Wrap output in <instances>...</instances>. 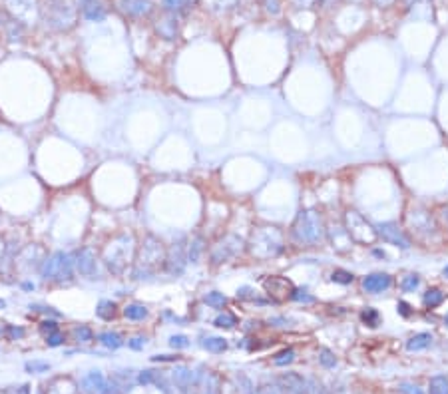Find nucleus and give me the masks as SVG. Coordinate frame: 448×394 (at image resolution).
<instances>
[{"mask_svg": "<svg viewBox=\"0 0 448 394\" xmlns=\"http://www.w3.org/2000/svg\"><path fill=\"white\" fill-rule=\"evenodd\" d=\"M163 265H165L163 243L154 235H145L140 245V251L136 255V261H134V279L154 277Z\"/></svg>", "mask_w": 448, "mask_h": 394, "instance_id": "nucleus-1", "label": "nucleus"}, {"mask_svg": "<svg viewBox=\"0 0 448 394\" xmlns=\"http://www.w3.org/2000/svg\"><path fill=\"white\" fill-rule=\"evenodd\" d=\"M293 237L301 245H317L325 237L323 217L315 209L299 211L295 223H293Z\"/></svg>", "mask_w": 448, "mask_h": 394, "instance_id": "nucleus-2", "label": "nucleus"}, {"mask_svg": "<svg viewBox=\"0 0 448 394\" xmlns=\"http://www.w3.org/2000/svg\"><path fill=\"white\" fill-rule=\"evenodd\" d=\"M283 235L277 227H257L251 235L249 251L255 259H271L283 251Z\"/></svg>", "mask_w": 448, "mask_h": 394, "instance_id": "nucleus-3", "label": "nucleus"}, {"mask_svg": "<svg viewBox=\"0 0 448 394\" xmlns=\"http://www.w3.org/2000/svg\"><path fill=\"white\" fill-rule=\"evenodd\" d=\"M72 275H74L72 255L64 253V251L52 253L40 265V277L50 283H68L72 281Z\"/></svg>", "mask_w": 448, "mask_h": 394, "instance_id": "nucleus-4", "label": "nucleus"}, {"mask_svg": "<svg viewBox=\"0 0 448 394\" xmlns=\"http://www.w3.org/2000/svg\"><path fill=\"white\" fill-rule=\"evenodd\" d=\"M132 235H118L114 241H110V245L104 251V261L106 267H108L114 275L124 273V269L127 267L132 257Z\"/></svg>", "mask_w": 448, "mask_h": 394, "instance_id": "nucleus-5", "label": "nucleus"}, {"mask_svg": "<svg viewBox=\"0 0 448 394\" xmlns=\"http://www.w3.org/2000/svg\"><path fill=\"white\" fill-rule=\"evenodd\" d=\"M345 223H347L345 225L347 235L353 241H357V243H360V245H371V243H375V239L378 237L376 229H373V225L360 213H357V211H347Z\"/></svg>", "mask_w": 448, "mask_h": 394, "instance_id": "nucleus-6", "label": "nucleus"}, {"mask_svg": "<svg viewBox=\"0 0 448 394\" xmlns=\"http://www.w3.org/2000/svg\"><path fill=\"white\" fill-rule=\"evenodd\" d=\"M187 265V245L185 239H178L174 241V245L169 247V251H165V265L163 269L172 275V277H179L185 271Z\"/></svg>", "mask_w": 448, "mask_h": 394, "instance_id": "nucleus-7", "label": "nucleus"}, {"mask_svg": "<svg viewBox=\"0 0 448 394\" xmlns=\"http://www.w3.org/2000/svg\"><path fill=\"white\" fill-rule=\"evenodd\" d=\"M72 263H74V271L82 277L94 279L98 273V265H96V253L90 247H80L72 253Z\"/></svg>", "mask_w": 448, "mask_h": 394, "instance_id": "nucleus-8", "label": "nucleus"}, {"mask_svg": "<svg viewBox=\"0 0 448 394\" xmlns=\"http://www.w3.org/2000/svg\"><path fill=\"white\" fill-rule=\"evenodd\" d=\"M239 247H241V239H239L237 235H227V237H223L219 243L213 247V251H211V263H213V265H219V263L229 261L231 257L237 255Z\"/></svg>", "mask_w": 448, "mask_h": 394, "instance_id": "nucleus-9", "label": "nucleus"}, {"mask_svg": "<svg viewBox=\"0 0 448 394\" xmlns=\"http://www.w3.org/2000/svg\"><path fill=\"white\" fill-rule=\"evenodd\" d=\"M263 289L267 291V295L277 301V303H283L287 299H291L295 287H293V283L285 277H267L263 281Z\"/></svg>", "mask_w": 448, "mask_h": 394, "instance_id": "nucleus-10", "label": "nucleus"}, {"mask_svg": "<svg viewBox=\"0 0 448 394\" xmlns=\"http://www.w3.org/2000/svg\"><path fill=\"white\" fill-rule=\"evenodd\" d=\"M376 229H378L376 235H380L382 239L387 241V243H391V245H394V247H400V249H409V247H411L409 237L404 235L394 223H380Z\"/></svg>", "mask_w": 448, "mask_h": 394, "instance_id": "nucleus-11", "label": "nucleus"}, {"mask_svg": "<svg viewBox=\"0 0 448 394\" xmlns=\"http://www.w3.org/2000/svg\"><path fill=\"white\" fill-rule=\"evenodd\" d=\"M391 275L387 273H373V275H367L365 279H362V289H365V293H371V295H378L382 291H387L391 287Z\"/></svg>", "mask_w": 448, "mask_h": 394, "instance_id": "nucleus-12", "label": "nucleus"}, {"mask_svg": "<svg viewBox=\"0 0 448 394\" xmlns=\"http://www.w3.org/2000/svg\"><path fill=\"white\" fill-rule=\"evenodd\" d=\"M82 12L88 20L100 22L106 16V8L102 4V0H82Z\"/></svg>", "mask_w": 448, "mask_h": 394, "instance_id": "nucleus-13", "label": "nucleus"}, {"mask_svg": "<svg viewBox=\"0 0 448 394\" xmlns=\"http://www.w3.org/2000/svg\"><path fill=\"white\" fill-rule=\"evenodd\" d=\"M46 394H78V386L70 378H54L46 384Z\"/></svg>", "mask_w": 448, "mask_h": 394, "instance_id": "nucleus-14", "label": "nucleus"}, {"mask_svg": "<svg viewBox=\"0 0 448 394\" xmlns=\"http://www.w3.org/2000/svg\"><path fill=\"white\" fill-rule=\"evenodd\" d=\"M104 386H106V380L102 376V372H98V370L88 372V375L82 378V388L86 392H102Z\"/></svg>", "mask_w": 448, "mask_h": 394, "instance_id": "nucleus-15", "label": "nucleus"}, {"mask_svg": "<svg viewBox=\"0 0 448 394\" xmlns=\"http://www.w3.org/2000/svg\"><path fill=\"white\" fill-rule=\"evenodd\" d=\"M149 2L147 0H122V10L132 14V16H142L149 12Z\"/></svg>", "mask_w": 448, "mask_h": 394, "instance_id": "nucleus-16", "label": "nucleus"}, {"mask_svg": "<svg viewBox=\"0 0 448 394\" xmlns=\"http://www.w3.org/2000/svg\"><path fill=\"white\" fill-rule=\"evenodd\" d=\"M124 317L130 321H143L147 317V309L140 303H130L124 306Z\"/></svg>", "mask_w": 448, "mask_h": 394, "instance_id": "nucleus-17", "label": "nucleus"}, {"mask_svg": "<svg viewBox=\"0 0 448 394\" xmlns=\"http://www.w3.org/2000/svg\"><path fill=\"white\" fill-rule=\"evenodd\" d=\"M116 309H118V306H116L114 301H100L98 306H96V315L102 321H112L116 317V313H118Z\"/></svg>", "mask_w": 448, "mask_h": 394, "instance_id": "nucleus-18", "label": "nucleus"}, {"mask_svg": "<svg viewBox=\"0 0 448 394\" xmlns=\"http://www.w3.org/2000/svg\"><path fill=\"white\" fill-rule=\"evenodd\" d=\"M98 340H100L106 348H118V346H122V342H124V339H122L118 333H112V331L100 333V335H98Z\"/></svg>", "mask_w": 448, "mask_h": 394, "instance_id": "nucleus-19", "label": "nucleus"}, {"mask_svg": "<svg viewBox=\"0 0 448 394\" xmlns=\"http://www.w3.org/2000/svg\"><path fill=\"white\" fill-rule=\"evenodd\" d=\"M442 301H444V293L438 289H429L422 297V303L429 306V309H436L438 304H442Z\"/></svg>", "mask_w": 448, "mask_h": 394, "instance_id": "nucleus-20", "label": "nucleus"}, {"mask_svg": "<svg viewBox=\"0 0 448 394\" xmlns=\"http://www.w3.org/2000/svg\"><path fill=\"white\" fill-rule=\"evenodd\" d=\"M72 337L76 342H90L94 339V331L88 324H78L72 328Z\"/></svg>", "mask_w": 448, "mask_h": 394, "instance_id": "nucleus-21", "label": "nucleus"}, {"mask_svg": "<svg viewBox=\"0 0 448 394\" xmlns=\"http://www.w3.org/2000/svg\"><path fill=\"white\" fill-rule=\"evenodd\" d=\"M203 253V237H196L191 241V245L187 247V261L189 263H197Z\"/></svg>", "mask_w": 448, "mask_h": 394, "instance_id": "nucleus-22", "label": "nucleus"}, {"mask_svg": "<svg viewBox=\"0 0 448 394\" xmlns=\"http://www.w3.org/2000/svg\"><path fill=\"white\" fill-rule=\"evenodd\" d=\"M430 340H432V337H430V335L420 333V335H414V337L407 342V346H409V350H420V348H424V346H429V344H430Z\"/></svg>", "mask_w": 448, "mask_h": 394, "instance_id": "nucleus-23", "label": "nucleus"}, {"mask_svg": "<svg viewBox=\"0 0 448 394\" xmlns=\"http://www.w3.org/2000/svg\"><path fill=\"white\" fill-rule=\"evenodd\" d=\"M203 301H205L209 306H213V309H223V306L227 304V297H225L223 293H217V291L207 293Z\"/></svg>", "mask_w": 448, "mask_h": 394, "instance_id": "nucleus-24", "label": "nucleus"}, {"mask_svg": "<svg viewBox=\"0 0 448 394\" xmlns=\"http://www.w3.org/2000/svg\"><path fill=\"white\" fill-rule=\"evenodd\" d=\"M203 348H207V350H211V353H221V350H225V346H227V342L223 340V339H219V337H209V339H203Z\"/></svg>", "mask_w": 448, "mask_h": 394, "instance_id": "nucleus-25", "label": "nucleus"}, {"mask_svg": "<svg viewBox=\"0 0 448 394\" xmlns=\"http://www.w3.org/2000/svg\"><path fill=\"white\" fill-rule=\"evenodd\" d=\"M158 32L165 38V40H174L176 38V22L174 20H163L158 24Z\"/></svg>", "mask_w": 448, "mask_h": 394, "instance_id": "nucleus-26", "label": "nucleus"}, {"mask_svg": "<svg viewBox=\"0 0 448 394\" xmlns=\"http://www.w3.org/2000/svg\"><path fill=\"white\" fill-rule=\"evenodd\" d=\"M360 321L365 322V324H369V326H376L378 321H380V315H378L376 309H371V306H367V309L360 313Z\"/></svg>", "mask_w": 448, "mask_h": 394, "instance_id": "nucleus-27", "label": "nucleus"}, {"mask_svg": "<svg viewBox=\"0 0 448 394\" xmlns=\"http://www.w3.org/2000/svg\"><path fill=\"white\" fill-rule=\"evenodd\" d=\"M235 324H237V317L231 315V313H221L215 319V326H219V328H233Z\"/></svg>", "mask_w": 448, "mask_h": 394, "instance_id": "nucleus-28", "label": "nucleus"}, {"mask_svg": "<svg viewBox=\"0 0 448 394\" xmlns=\"http://www.w3.org/2000/svg\"><path fill=\"white\" fill-rule=\"evenodd\" d=\"M418 285H420V277L418 275H407V277L400 281V289L404 293H411V291H414L418 287Z\"/></svg>", "mask_w": 448, "mask_h": 394, "instance_id": "nucleus-29", "label": "nucleus"}, {"mask_svg": "<svg viewBox=\"0 0 448 394\" xmlns=\"http://www.w3.org/2000/svg\"><path fill=\"white\" fill-rule=\"evenodd\" d=\"M331 279L335 281V283H340V285H349V283H353V273H349V271H345V269H335L333 271V275H331Z\"/></svg>", "mask_w": 448, "mask_h": 394, "instance_id": "nucleus-30", "label": "nucleus"}, {"mask_svg": "<svg viewBox=\"0 0 448 394\" xmlns=\"http://www.w3.org/2000/svg\"><path fill=\"white\" fill-rule=\"evenodd\" d=\"M56 331H58V322H56V321L46 319V321L40 322V333L44 335V337H48V335H52V333H56Z\"/></svg>", "mask_w": 448, "mask_h": 394, "instance_id": "nucleus-31", "label": "nucleus"}, {"mask_svg": "<svg viewBox=\"0 0 448 394\" xmlns=\"http://www.w3.org/2000/svg\"><path fill=\"white\" fill-rule=\"evenodd\" d=\"M291 299L297 301V303H315V297L309 295L305 289H295L293 295H291Z\"/></svg>", "mask_w": 448, "mask_h": 394, "instance_id": "nucleus-32", "label": "nucleus"}, {"mask_svg": "<svg viewBox=\"0 0 448 394\" xmlns=\"http://www.w3.org/2000/svg\"><path fill=\"white\" fill-rule=\"evenodd\" d=\"M26 370L28 372H46V370H50V364L42 362V360H32V362H26Z\"/></svg>", "mask_w": 448, "mask_h": 394, "instance_id": "nucleus-33", "label": "nucleus"}, {"mask_svg": "<svg viewBox=\"0 0 448 394\" xmlns=\"http://www.w3.org/2000/svg\"><path fill=\"white\" fill-rule=\"evenodd\" d=\"M6 337H8L10 340L22 339V337H24V328H22V326H16V324H10V326L6 328Z\"/></svg>", "mask_w": 448, "mask_h": 394, "instance_id": "nucleus-34", "label": "nucleus"}, {"mask_svg": "<svg viewBox=\"0 0 448 394\" xmlns=\"http://www.w3.org/2000/svg\"><path fill=\"white\" fill-rule=\"evenodd\" d=\"M64 340H66V337H64L60 331H56V333H52V335L46 337V344L48 346H60V344H64Z\"/></svg>", "mask_w": 448, "mask_h": 394, "instance_id": "nucleus-35", "label": "nucleus"}, {"mask_svg": "<svg viewBox=\"0 0 448 394\" xmlns=\"http://www.w3.org/2000/svg\"><path fill=\"white\" fill-rule=\"evenodd\" d=\"M163 6L172 12H179L185 6V0H163Z\"/></svg>", "mask_w": 448, "mask_h": 394, "instance_id": "nucleus-36", "label": "nucleus"}, {"mask_svg": "<svg viewBox=\"0 0 448 394\" xmlns=\"http://www.w3.org/2000/svg\"><path fill=\"white\" fill-rule=\"evenodd\" d=\"M30 311H36V313H46V315H54V317H60L58 311H54L52 306H46V304H30Z\"/></svg>", "mask_w": 448, "mask_h": 394, "instance_id": "nucleus-37", "label": "nucleus"}, {"mask_svg": "<svg viewBox=\"0 0 448 394\" xmlns=\"http://www.w3.org/2000/svg\"><path fill=\"white\" fill-rule=\"evenodd\" d=\"M169 344L176 346V348H183V346L189 344V340H187V337H183V335H176V337L169 339Z\"/></svg>", "mask_w": 448, "mask_h": 394, "instance_id": "nucleus-38", "label": "nucleus"}, {"mask_svg": "<svg viewBox=\"0 0 448 394\" xmlns=\"http://www.w3.org/2000/svg\"><path fill=\"white\" fill-rule=\"evenodd\" d=\"M396 309H398V313H400L402 317H411V315H412V311H411V304H409V303H404V301H398Z\"/></svg>", "mask_w": 448, "mask_h": 394, "instance_id": "nucleus-39", "label": "nucleus"}, {"mask_svg": "<svg viewBox=\"0 0 448 394\" xmlns=\"http://www.w3.org/2000/svg\"><path fill=\"white\" fill-rule=\"evenodd\" d=\"M4 394H30V386H26V384H22V386H14V388L4 390Z\"/></svg>", "mask_w": 448, "mask_h": 394, "instance_id": "nucleus-40", "label": "nucleus"}, {"mask_svg": "<svg viewBox=\"0 0 448 394\" xmlns=\"http://www.w3.org/2000/svg\"><path fill=\"white\" fill-rule=\"evenodd\" d=\"M291 358H293V350H283L281 355H277L275 362H277V364H283V362H289Z\"/></svg>", "mask_w": 448, "mask_h": 394, "instance_id": "nucleus-41", "label": "nucleus"}, {"mask_svg": "<svg viewBox=\"0 0 448 394\" xmlns=\"http://www.w3.org/2000/svg\"><path fill=\"white\" fill-rule=\"evenodd\" d=\"M237 299H253V301H255L253 289H251V287H241V289L237 291Z\"/></svg>", "mask_w": 448, "mask_h": 394, "instance_id": "nucleus-42", "label": "nucleus"}, {"mask_svg": "<svg viewBox=\"0 0 448 394\" xmlns=\"http://www.w3.org/2000/svg\"><path fill=\"white\" fill-rule=\"evenodd\" d=\"M127 344H130V348H134V350H140V348H143V346H145V339L136 337V339H132Z\"/></svg>", "mask_w": 448, "mask_h": 394, "instance_id": "nucleus-43", "label": "nucleus"}, {"mask_svg": "<svg viewBox=\"0 0 448 394\" xmlns=\"http://www.w3.org/2000/svg\"><path fill=\"white\" fill-rule=\"evenodd\" d=\"M321 355H323V357H321V360H323L327 366H333V364H335V358L331 357V353H329V350H323Z\"/></svg>", "mask_w": 448, "mask_h": 394, "instance_id": "nucleus-44", "label": "nucleus"}, {"mask_svg": "<svg viewBox=\"0 0 448 394\" xmlns=\"http://www.w3.org/2000/svg\"><path fill=\"white\" fill-rule=\"evenodd\" d=\"M152 378H154V375H152V370H145L143 375H140V382H143V384H147V382H152Z\"/></svg>", "mask_w": 448, "mask_h": 394, "instance_id": "nucleus-45", "label": "nucleus"}, {"mask_svg": "<svg viewBox=\"0 0 448 394\" xmlns=\"http://www.w3.org/2000/svg\"><path fill=\"white\" fill-rule=\"evenodd\" d=\"M102 394H120V392H118V386H114V384H106V386L102 388Z\"/></svg>", "mask_w": 448, "mask_h": 394, "instance_id": "nucleus-46", "label": "nucleus"}, {"mask_svg": "<svg viewBox=\"0 0 448 394\" xmlns=\"http://www.w3.org/2000/svg\"><path fill=\"white\" fill-rule=\"evenodd\" d=\"M176 358H178V357H167V355H161V357H154L152 360H156V362H160V360H161V362H163V360H176Z\"/></svg>", "mask_w": 448, "mask_h": 394, "instance_id": "nucleus-47", "label": "nucleus"}, {"mask_svg": "<svg viewBox=\"0 0 448 394\" xmlns=\"http://www.w3.org/2000/svg\"><path fill=\"white\" fill-rule=\"evenodd\" d=\"M22 289H24V291H34V283L24 281V283H22Z\"/></svg>", "mask_w": 448, "mask_h": 394, "instance_id": "nucleus-48", "label": "nucleus"}, {"mask_svg": "<svg viewBox=\"0 0 448 394\" xmlns=\"http://www.w3.org/2000/svg\"><path fill=\"white\" fill-rule=\"evenodd\" d=\"M442 215H444V219L448 221V207H444V211H442Z\"/></svg>", "mask_w": 448, "mask_h": 394, "instance_id": "nucleus-49", "label": "nucleus"}, {"mask_svg": "<svg viewBox=\"0 0 448 394\" xmlns=\"http://www.w3.org/2000/svg\"><path fill=\"white\" fill-rule=\"evenodd\" d=\"M4 306H6V303H4L2 299H0V309H4Z\"/></svg>", "mask_w": 448, "mask_h": 394, "instance_id": "nucleus-50", "label": "nucleus"}, {"mask_svg": "<svg viewBox=\"0 0 448 394\" xmlns=\"http://www.w3.org/2000/svg\"><path fill=\"white\" fill-rule=\"evenodd\" d=\"M2 249H4V245H2V241H0V257H2Z\"/></svg>", "mask_w": 448, "mask_h": 394, "instance_id": "nucleus-51", "label": "nucleus"}, {"mask_svg": "<svg viewBox=\"0 0 448 394\" xmlns=\"http://www.w3.org/2000/svg\"><path fill=\"white\" fill-rule=\"evenodd\" d=\"M444 275H446V277H448V267H446V269H444Z\"/></svg>", "mask_w": 448, "mask_h": 394, "instance_id": "nucleus-52", "label": "nucleus"}, {"mask_svg": "<svg viewBox=\"0 0 448 394\" xmlns=\"http://www.w3.org/2000/svg\"><path fill=\"white\" fill-rule=\"evenodd\" d=\"M444 321H446V324H448V315H446V319H444Z\"/></svg>", "mask_w": 448, "mask_h": 394, "instance_id": "nucleus-53", "label": "nucleus"}, {"mask_svg": "<svg viewBox=\"0 0 448 394\" xmlns=\"http://www.w3.org/2000/svg\"><path fill=\"white\" fill-rule=\"evenodd\" d=\"M0 333H2V331H0Z\"/></svg>", "mask_w": 448, "mask_h": 394, "instance_id": "nucleus-54", "label": "nucleus"}]
</instances>
